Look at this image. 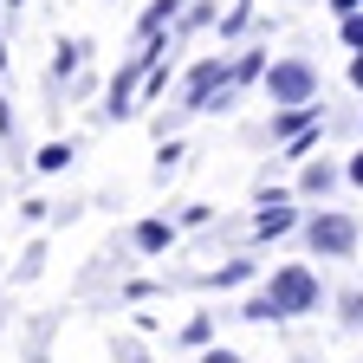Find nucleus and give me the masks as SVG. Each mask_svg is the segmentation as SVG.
Listing matches in <instances>:
<instances>
[{"label":"nucleus","instance_id":"nucleus-14","mask_svg":"<svg viewBox=\"0 0 363 363\" xmlns=\"http://www.w3.org/2000/svg\"><path fill=\"white\" fill-rule=\"evenodd\" d=\"M344 325H363V292H344Z\"/></svg>","mask_w":363,"mask_h":363},{"label":"nucleus","instance_id":"nucleus-6","mask_svg":"<svg viewBox=\"0 0 363 363\" xmlns=\"http://www.w3.org/2000/svg\"><path fill=\"white\" fill-rule=\"evenodd\" d=\"M337 182H350L337 162H305V175H298V195H311V201H318V195H331Z\"/></svg>","mask_w":363,"mask_h":363},{"label":"nucleus","instance_id":"nucleus-8","mask_svg":"<svg viewBox=\"0 0 363 363\" xmlns=\"http://www.w3.org/2000/svg\"><path fill=\"white\" fill-rule=\"evenodd\" d=\"M253 272H259L253 259H227V266H214V272H208V286H220V292H227V286H247Z\"/></svg>","mask_w":363,"mask_h":363},{"label":"nucleus","instance_id":"nucleus-20","mask_svg":"<svg viewBox=\"0 0 363 363\" xmlns=\"http://www.w3.org/2000/svg\"><path fill=\"white\" fill-rule=\"evenodd\" d=\"M0 65H7V45H0Z\"/></svg>","mask_w":363,"mask_h":363},{"label":"nucleus","instance_id":"nucleus-16","mask_svg":"<svg viewBox=\"0 0 363 363\" xmlns=\"http://www.w3.org/2000/svg\"><path fill=\"white\" fill-rule=\"evenodd\" d=\"M344 175H350V189H363V150H357V156L344 162Z\"/></svg>","mask_w":363,"mask_h":363},{"label":"nucleus","instance_id":"nucleus-5","mask_svg":"<svg viewBox=\"0 0 363 363\" xmlns=\"http://www.w3.org/2000/svg\"><path fill=\"white\" fill-rule=\"evenodd\" d=\"M292 227H298L292 195H279V189L259 195V214H253V234H259V240H279V234H292Z\"/></svg>","mask_w":363,"mask_h":363},{"label":"nucleus","instance_id":"nucleus-19","mask_svg":"<svg viewBox=\"0 0 363 363\" xmlns=\"http://www.w3.org/2000/svg\"><path fill=\"white\" fill-rule=\"evenodd\" d=\"M363 7V0H331V13H357Z\"/></svg>","mask_w":363,"mask_h":363},{"label":"nucleus","instance_id":"nucleus-10","mask_svg":"<svg viewBox=\"0 0 363 363\" xmlns=\"http://www.w3.org/2000/svg\"><path fill=\"white\" fill-rule=\"evenodd\" d=\"M33 162H39V175H59V169L72 162V143H45V150H39Z\"/></svg>","mask_w":363,"mask_h":363},{"label":"nucleus","instance_id":"nucleus-9","mask_svg":"<svg viewBox=\"0 0 363 363\" xmlns=\"http://www.w3.org/2000/svg\"><path fill=\"white\" fill-rule=\"evenodd\" d=\"M175 13H182V0H156V7L143 13V26H136V33H143V39H162V26H169Z\"/></svg>","mask_w":363,"mask_h":363},{"label":"nucleus","instance_id":"nucleus-17","mask_svg":"<svg viewBox=\"0 0 363 363\" xmlns=\"http://www.w3.org/2000/svg\"><path fill=\"white\" fill-rule=\"evenodd\" d=\"M350 84L363 91V45H357V59H350Z\"/></svg>","mask_w":363,"mask_h":363},{"label":"nucleus","instance_id":"nucleus-4","mask_svg":"<svg viewBox=\"0 0 363 363\" xmlns=\"http://www.w3.org/2000/svg\"><path fill=\"white\" fill-rule=\"evenodd\" d=\"M214 84H234V65H227V59H201L189 72V84H182V111H208Z\"/></svg>","mask_w":363,"mask_h":363},{"label":"nucleus","instance_id":"nucleus-18","mask_svg":"<svg viewBox=\"0 0 363 363\" xmlns=\"http://www.w3.org/2000/svg\"><path fill=\"white\" fill-rule=\"evenodd\" d=\"M201 363H240V357H234V350H208Z\"/></svg>","mask_w":363,"mask_h":363},{"label":"nucleus","instance_id":"nucleus-7","mask_svg":"<svg viewBox=\"0 0 363 363\" xmlns=\"http://www.w3.org/2000/svg\"><path fill=\"white\" fill-rule=\"evenodd\" d=\"M175 220H136V253H169Z\"/></svg>","mask_w":363,"mask_h":363},{"label":"nucleus","instance_id":"nucleus-13","mask_svg":"<svg viewBox=\"0 0 363 363\" xmlns=\"http://www.w3.org/2000/svg\"><path fill=\"white\" fill-rule=\"evenodd\" d=\"M182 337H189V344H208V337H214V318H208V311L189 318V331H182Z\"/></svg>","mask_w":363,"mask_h":363},{"label":"nucleus","instance_id":"nucleus-15","mask_svg":"<svg viewBox=\"0 0 363 363\" xmlns=\"http://www.w3.org/2000/svg\"><path fill=\"white\" fill-rule=\"evenodd\" d=\"M117 363H150V357H143V344H117Z\"/></svg>","mask_w":363,"mask_h":363},{"label":"nucleus","instance_id":"nucleus-12","mask_svg":"<svg viewBox=\"0 0 363 363\" xmlns=\"http://www.w3.org/2000/svg\"><path fill=\"white\" fill-rule=\"evenodd\" d=\"M247 20H253V0H240V7H234V13H227V20H220V33H227V39H234V33H247Z\"/></svg>","mask_w":363,"mask_h":363},{"label":"nucleus","instance_id":"nucleus-3","mask_svg":"<svg viewBox=\"0 0 363 363\" xmlns=\"http://www.w3.org/2000/svg\"><path fill=\"white\" fill-rule=\"evenodd\" d=\"M357 240H363V234H357V220H350V214H337V208H331V214H318V220L305 227V247H311V253H325V259L357 253Z\"/></svg>","mask_w":363,"mask_h":363},{"label":"nucleus","instance_id":"nucleus-11","mask_svg":"<svg viewBox=\"0 0 363 363\" xmlns=\"http://www.w3.org/2000/svg\"><path fill=\"white\" fill-rule=\"evenodd\" d=\"M78 52H84V45H78V39H65V45H59V59H52V72H59V78H72V72H78Z\"/></svg>","mask_w":363,"mask_h":363},{"label":"nucleus","instance_id":"nucleus-1","mask_svg":"<svg viewBox=\"0 0 363 363\" xmlns=\"http://www.w3.org/2000/svg\"><path fill=\"white\" fill-rule=\"evenodd\" d=\"M318 305V279H311V266H279L272 272V286L259 298L240 305V318H253V325H266V318H298Z\"/></svg>","mask_w":363,"mask_h":363},{"label":"nucleus","instance_id":"nucleus-2","mask_svg":"<svg viewBox=\"0 0 363 363\" xmlns=\"http://www.w3.org/2000/svg\"><path fill=\"white\" fill-rule=\"evenodd\" d=\"M266 98H272V111L311 104V98H318V65H311V59H279V65H266Z\"/></svg>","mask_w":363,"mask_h":363}]
</instances>
